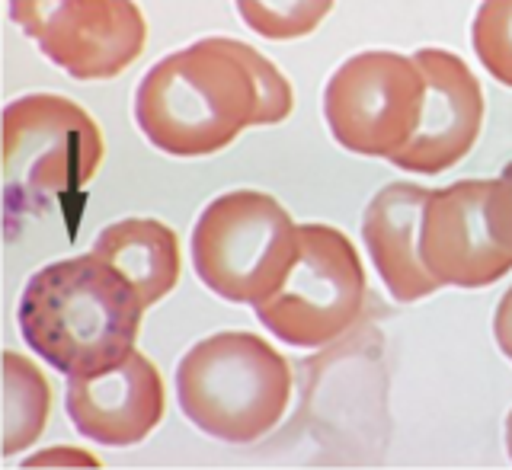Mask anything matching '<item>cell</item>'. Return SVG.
<instances>
[{
	"mask_svg": "<svg viewBox=\"0 0 512 470\" xmlns=\"http://www.w3.org/2000/svg\"><path fill=\"white\" fill-rule=\"evenodd\" d=\"M506 455H509V461H512V410H509V416H506Z\"/></svg>",
	"mask_w": 512,
	"mask_h": 470,
	"instance_id": "obj_19",
	"label": "cell"
},
{
	"mask_svg": "<svg viewBox=\"0 0 512 470\" xmlns=\"http://www.w3.org/2000/svg\"><path fill=\"white\" fill-rule=\"evenodd\" d=\"M52 416V384L26 355L4 352V458L39 442Z\"/></svg>",
	"mask_w": 512,
	"mask_h": 470,
	"instance_id": "obj_14",
	"label": "cell"
},
{
	"mask_svg": "<svg viewBox=\"0 0 512 470\" xmlns=\"http://www.w3.org/2000/svg\"><path fill=\"white\" fill-rule=\"evenodd\" d=\"M471 45L496 84L512 87V0H484L477 7Z\"/></svg>",
	"mask_w": 512,
	"mask_h": 470,
	"instance_id": "obj_16",
	"label": "cell"
},
{
	"mask_svg": "<svg viewBox=\"0 0 512 470\" xmlns=\"http://www.w3.org/2000/svg\"><path fill=\"white\" fill-rule=\"evenodd\" d=\"M26 467H100V461L80 448H45L26 458Z\"/></svg>",
	"mask_w": 512,
	"mask_h": 470,
	"instance_id": "obj_17",
	"label": "cell"
},
{
	"mask_svg": "<svg viewBox=\"0 0 512 470\" xmlns=\"http://www.w3.org/2000/svg\"><path fill=\"white\" fill-rule=\"evenodd\" d=\"M493 339H496V346H500V352L512 362V288L500 298V304H496V311H493Z\"/></svg>",
	"mask_w": 512,
	"mask_h": 470,
	"instance_id": "obj_18",
	"label": "cell"
},
{
	"mask_svg": "<svg viewBox=\"0 0 512 470\" xmlns=\"http://www.w3.org/2000/svg\"><path fill=\"white\" fill-rule=\"evenodd\" d=\"M64 407L84 439L106 448H132L164 419V375L148 355L132 349L103 371L68 378Z\"/></svg>",
	"mask_w": 512,
	"mask_h": 470,
	"instance_id": "obj_11",
	"label": "cell"
},
{
	"mask_svg": "<svg viewBox=\"0 0 512 470\" xmlns=\"http://www.w3.org/2000/svg\"><path fill=\"white\" fill-rule=\"evenodd\" d=\"M288 77L253 45L208 36L164 55L135 90V122L157 151L196 160L224 151L250 125L292 116Z\"/></svg>",
	"mask_w": 512,
	"mask_h": 470,
	"instance_id": "obj_1",
	"label": "cell"
},
{
	"mask_svg": "<svg viewBox=\"0 0 512 470\" xmlns=\"http://www.w3.org/2000/svg\"><path fill=\"white\" fill-rule=\"evenodd\" d=\"M365 269L352 240L333 224H298V253L276 295L253 311L263 327L298 349L330 346L365 311Z\"/></svg>",
	"mask_w": 512,
	"mask_h": 470,
	"instance_id": "obj_6",
	"label": "cell"
},
{
	"mask_svg": "<svg viewBox=\"0 0 512 470\" xmlns=\"http://www.w3.org/2000/svg\"><path fill=\"white\" fill-rule=\"evenodd\" d=\"M420 259L442 288H487L512 269V186L458 180L429 192Z\"/></svg>",
	"mask_w": 512,
	"mask_h": 470,
	"instance_id": "obj_8",
	"label": "cell"
},
{
	"mask_svg": "<svg viewBox=\"0 0 512 470\" xmlns=\"http://www.w3.org/2000/svg\"><path fill=\"white\" fill-rule=\"evenodd\" d=\"M96 253L138 291L144 307L164 301L180 285V237L157 218H122L93 237Z\"/></svg>",
	"mask_w": 512,
	"mask_h": 470,
	"instance_id": "obj_13",
	"label": "cell"
},
{
	"mask_svg": "<svg viewBox=\"0 0 512 470\" xmlns=\"http://www.w3.org/2000/svg\"><path fill=\"white\" fill-rule=\"evenodd\" d=\"M292 365L250 330L199 339L176 365V400L199 432L228 445L260 442L292 400Z\"/></svg>",
	"mask_w": 512,
	"mask_h": 470,
	"instance_id": "obj_3",
	"label": "cell"
},
{
	"mask_svg": "<svg viewBox=\"0 0 512 470\" xmlns=\"http://www.w3.org/2000/svg\"><path fill=\"white\" fill-rule=\"evenodd\" d=\"M429 189L416 183H388L378 189L362 215V240L384 288L400 304L423 301L442 288L420 259V228Z\"/></svg>",
	"mask_w": 512,
	"mask_h": 470,
	"instance_id": "obj_12",
	"label": "cell"
},
{
	"mask_svg": "<svg viewBox=\"0 0 512 470\" xmlns=\"http://www.w3.org/2000/svg\"><path fill=\"white\" fill-rule=\"evenodd\" d=\"M106 160L90 112L61 93H26L4 109L7 231L39 218L84 189Z\"/></svg>",
	"mask_w": 512,
	"mask_h": 470,
	"instance_id": "obj_4",
	"label": "cell"
},
{
	"mask_svg": "<svg viewBox=\"0 0 512 470\" xmlns=\"http://www.w3.org/2000/svg\"><path fill=\"white\" fill-rule=\"evenodd\" d=\"M148 307L96 253L64 256L29 275L16 307L26 346L64 378L93 375L135 349Z\"/></svg>",
	"mask_w": 512,
	"mask_h": 470,
	"instance_id": "obj_2",
	"label": "cell"
},
{
	"mask_svg": "<svg viewBox=\"0 0 512 470\" xmlns=\"http://www.w3.org/2000/svg\"><path fill=\"white\" fill-rule=\"evenodd\" d=\"M426 100V80L413 55L368 48L349 55L324 87V122L340 148L394 160L407 148Z\"/></svg>",
	"mask_w": 512,
	"mask_h": 470,
	"instance_id": "obj_7",
	"label": "cell"
},
{
	"mask_svg": "<svg viewBox=\"0 0 512 470\" xmlns=\"http://www.w3.org/2000/svg\"><path fill=\"white\" fill-rule=\"evenodd\" d=\"M10 20L80 84L119 77L148 42L135 0H10Z\"/></svg>",
	"mask_w": 512,
	"mask_h": 470,
	"instance_id": "obj_9",
	"label": "cell"
},
{
	"mask_svg": "<svg viewBox=\"0 0 512 470\" xmlns=\"http://www.w3.org/2000/svg\"><path fill=\"white\" fill-rule=\"evenodd\" d=\"M413 58L426 80V100L410 144L391 164L407 173L436 176L471 154L484 128L487 103L480 80L468 68V61H461L455 52L420 48Z\"/></svg>",
	"mask_w": 512,
	"mask_h": 470,
	"instance_id": "obj_10",
	"label": "cell"
},
{
	"mask_svg": "<svg viewBox=\"0 0 512 470\" xmlns=\"http://www.w3.org/2000/svg\"><path fill=\"white\" fill-rule=\"evenodd\" d=\"M192 269L212 295L263 304L276 295L298 253V224L269 192L234 189L212 199L192 224Z\"/></svg>",
	"mask_w": 512,
	"mask_h": 470,
	"instance_id": "obj_5",
	"label": "cell"
},
{
	"mask_svg": "<svg viewBox=\"0 0 512 470\" xmlns=\"http://www.w3.org/2000/svg\"><path fill=\"white\" fill-rule=\"evenodd\" d=\"M500 180H506V183L512 186V160H509V164L503 167V173H500Z\"/></svg>",
	"mask_w": 512,
	"mask_h": 470,
	"instance_id": "obj_20",
	"label": "cell"
},
{
	"mask_svg": "<svg viewBox=\"0 0 512 470\" xmlns=\"http://www.w3.org/2000/svg\"><path fill=\"white\" fill-rule=\"evenodd\" d=\"M333 0H295V4H266V0H240L237 13L256 36L272 42L304 39L327 20Z\"/></svg>",
	"mask_w": 512,
	"mask_h": 470,
	"instance_id": "obj_15",
	"label": "cell"
}]
</instances>
